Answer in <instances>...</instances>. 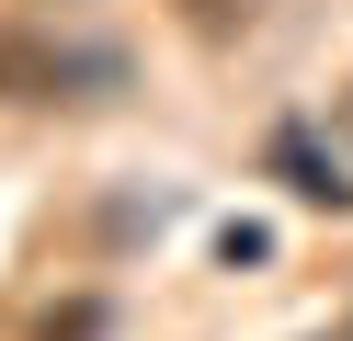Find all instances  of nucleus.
Segmentation results:
<instances>
[{"mask_svg":"<svg viewBox=\"0 0 353 341\" xmlns=\"http://www.w3.org/2000/svg\"><path fill=\"white\" fill-rule=\"evenodd\" d=\"M171 23H183L194 45H239V34L262 23V0H171Z\"/></svg>","mask_w":353,"mask_h":341,"instance_id":"nucleus-3","label":"nucleus"},{"mask_svg":"<svg viewBox=\"0 0 353 341\" xmlns=\"http://www.w3.org/2000/svg\"><path fill=\"white\" fill-rule=\"evenodd\" d=\"M125 45H80V34H46V23H0V103L23 114H103L125 103Z\"/></svg>","mask_w":353,"mask_h":341,"instance_id":"nucleus-1","label":"nucleus"},{"mask_svg":"<svg viewBox=\"0 0 353 341\" xmlns=\"http://www.w3.org/2000/svg\"><path fill=\"white\" fill-rule=\"evenodd\" d=\"M262 171H274L296 205H330V216H353V148L330 136V114H285V125L262 136Z\"/></svg>","mask_w":353,"mask_h":341,"instance_id":"nucleus-2","label":"nucleus"},{"mask_svg":"<svg viewBox=\"0 0 353 341\" xmlns=\"http://www.w3.org/2000/svg\"><path fill=\"white\" fill-rule=\"evenodd\" d=\"M330 136H342V148H353V91H330Z\"/></svg>","mask_w":353,"mask_h":341,"instance_id":"nucleus-4","label":"nucleus"}]
</instances>
